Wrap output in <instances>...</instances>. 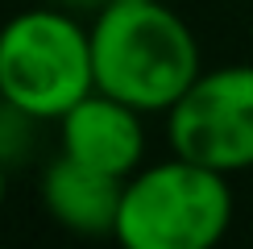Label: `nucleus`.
Here are the masks:
<instances>
[{"mask_svg":"<svg viewBox=\"0 0 253 249\" xmlns=\"http://www.w3.org/2000/svg\"><path fill=\"white\" fill-rule=\"evenodd\" d=\"M170 154L220 174L253 170V62L204 71L166 112Z\"/></svg>","mask_w":253,"mask_h":249,"instance_id":"obj_4","label":"nucleus"},{"mask_svg":"<svg viewBox=\"0 0 253 249\" xmlns=\"http://www.w3.org/2000/svg\"><path fill=\"white\" fill-rule=\"evenodd\" d=\"M104 4H112V0H104Z\"/></svg>","mask_w":253,"mask_h":249,"instance_id":"obj_8","label":"nucleus"},{"mask_svg":"<svg viewBox=\"0 0 253 249\" xmlns=\"http://www.w3.org/2000/svg\"><path fill=\"white\" fill-rule=\"evenodd\" d=\"M96 87L137 112H170L204 75L199 38L162 0H112L91 21Z\"/></svg>","mask_w":253,"mask_h":249,"instance_id":"obj_1","label":"nucleus"},{"mask_svg":"<svg viewBox=\"0 0 253 249\" xmlns=\"http://www.w3.org/2000/svg\"><path fill=\"white\" fill-rule=\"evenodd\" d=\"M96 91L91 25L71 8H25L0 25V100L34 121H58Z\"/></svg>","mask_w":253,"mask_h":249,"instance_id":"obj_3","label":"nucleus"},{"mask_svg":"<svg viewBox=\"0 0 253 249\" xmlns=\"http://www.w3.org/2000/svg\"><path fill=\"white\" fill-rule=\"evenodd\" d=\"M145 112L108 91H87L67 117H58V145L67 158L112 179H133L145 162Z\"/></svg>","mask_w":253,"mask_h":249,"instance_id":"obj_5","label":"nucleus"},{"mask_svg":"<svg viewBox=\"0 0 253 249\" xmlns=\"http://www.w3.org/2000/svg\"><path fill=\"white\" fill-rule=\"evenodd\" d=\"M125 183L112 174H100L67 154H58L42 174V204L50 220L79 237H112L121 212Z\"/></svg>","mask_w":253,"mask_h":249,"instance_id":"obj_6","label":"nucleus"},{"mask_svg":"<svg viewBox=\"0 0 253 249\" xmlns=\"http://www.w3.org/2000/svg\"><path fill=\"white\" fill-rule=\"evenodd\" d=\"M4 195H8V183H4V158H0V208H4Z\"/></svg>","mask_w":253,"mask_h":249,"instance_id":"obj_7","label":"nucleus"},{"mask_svg":"<svg viewBox=\"0 0 253 249\" xmlns=\"http://www.w3.org/2000/svg\"><path fill=\"white\" fill-rule=\"evenodd\" d=\"M233 208L228 174L170 154L125 179L112 237L125 249H212L233 228Z\"/></svg>","mask_w":253,"mask_h":249,"instance_id":"obj_2","label":"nucleus"}]
</instances>
